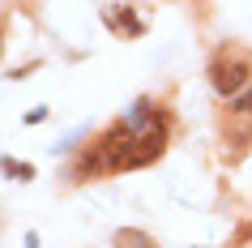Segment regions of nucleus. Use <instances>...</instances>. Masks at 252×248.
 <instances>
[{
  "label": "nucleus",
  "instance_id": "obj_1",
  "mask_svg": "<svg viewBox=\"0 0 252 248\" xmlns=\"http://www.w3.org/2000/svg\"><path fill=\"white\" fill-rule=\"evenodd\" d=\"M248 81H252V60L244 52L222 47V52L210 60V86H214V94H222V99H239Z\"/></svg>",
  "mask_w": 252,
  "mask_h": 248
},
{
  "label": "nucleus",
  "instance_id": "obj_2",
  "mask_svg": "<svg viewBox=\"0 0 252 248\" xmlns=\"http://www.w3.org/2000/svg\"><path fill=\"white\" fill-rule=\"evenodd\" d=\"M98 158H103V171H128L133 163V150H137V129L128 120H116V124H107L98 133V142H94Z\"/></svg>",
  "mask_w": 252,
  "mask_h": 248
},
{
  "label": "nucleus",
  "instance_id": "obj_3",
  "mask_svg": "<svg viewBox=\"0 0 252 248\" xmlns=\"http://www.w3.org/2000/svg\"><path fill=\"white\" fill-rule=\"evenodd\" d=\"M162 150H167V120L137 133V150H133L128 171H133V167H146V163H154V158H162Z\"/></svg>",
  "mask_w": 252,
  "mask_h": 248
},
{
  "label": "nucleus",
  "instance_id": "obj_4",
  "mask_svg": "<svg viewBox=\"0 0 252 248\" xmlns=\"http://www.w3.org/2000/svg\"><path fill=\"white\" fill-rule=\"evenodd\" d=\"M103 22L111 26V35H124V39H141V35H146V22H141L128 4H111V9H103Z\"/></svg>",
  "mask_w": 252,
  "mask_h": 248
},
{
  "label": "nucleus",
  "instance_id": "obj_5",
  "mask_svg": "<svg viewBox=\"0 0 252 248\" xmlns=\"http://www.w3.org/2000/svg\"><path fill=\"white\" fill-rule=\"evenodd\" d=\"M116 248H158V244H154L146 231H137V227H124V231H116Z\"/></svg>",
  "mask_w": 252,
  "mask_h": 248
},
{
  "label": "nucleus",
  "instance_id": "obj_6",
  "mask_svg": "<svg viewBox=\"0 0 252 248\" xmlns=\"http://www.w3.org/2000/svg\"><path fill=\"white\" fill-rule=\"evenodd\" d=\"M0 171H4V176H9V180H34V167H30V163H17V158H0Z\"/></svg>",
  "mask_w": 252,
  "mask_h": 248
},
{
  "label": "nucleus",
  "instance_id": "obj_7",
  "mask_svg": "<svg viewBox=\"0 0 252 248\" xmlns=\"http://www.w3.org/2000/svg\"><path fill=\"white\" fill-rule=\"evenodd\" d=\"M235 111H239V116H252V90H244L235 99Z\"/></svg>",
  "mask_w": 252,
  "mask_h": 248
},
{
  "label": "nucleus",
  "instance_id": "obj_8",
  "mask_svg": "<svg viewBox=\"0 0 252 248\" xmlns=\"http://www.w3.org/2000/svg\"><path fill=\"white\" fill-rule=\"evenodd\" d=\"M47 120V107H34V111H26V124H43Z\"/></svg>",
  "mask_w": 252,
  "mask_h": 248
},
{
  "label": "nucleus",
  "instance_id": "obj_9",
  "mask_svg": "<svg viewBox=\"0 0 252 248\" xmlns=\"http://www.w3.org/2000/svg\"><path fill=\"white\" fill-rule=\"evenodd\" d=\"M0 56H4V35H0Z\"/></svg>",
  "mask_w": 252,
  "mask_h": 248
}]
</instances>
